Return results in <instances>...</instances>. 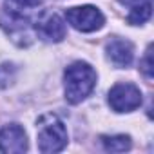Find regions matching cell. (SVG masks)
<instances>
[{
  "instance_id": "7a4b0ae2",
  "label": "cell",
  "mask_w": 154,
  "mask_h": 154,
  "mask_svg": "<svg viewBox=\"0 0 154 154\" xmlns=\"http://www.w3.org/2000/svg\"><path fill=\"white\" fill-rule=\"evenodd\" d=\"M38 150L40 152H60L67 145V129L63 122L54 114H45L38 120Z\"/></svg>"
},
{
  "instance_id": "8fae6325",
  "label": "cell",
  "mask_w": 154,
  "mask_h": 154,
  "mask_svg": "<svg viewBox=\"0 0 154 154\" xmlns=\"http://www.w3.org/2000/svg\"><path fill=\"white\" fill-rule=\"evenodd\" d=\"M15 74H17V67L13 63H2L0 65V89L8 87L13 80H15Z\"/></svg>"
},
{
  "instance_id": "3957f363",
  "label": "cell",
  "mask_w": 154,
  "mask_h": 154,
  "mask_svg": "<svg viewBox=\"0 0 154 154\" xmlns=\"http://www.w3.org/2000/svg\"><path fill=\"white\" fill-rule=\"evenodd\" d=\"M65 18L67 22L82 33H93L98 31L105 18L102 15L100 9H96L94 6H78V8H71L65 11Z\"/></svg>"
},
{
  "instance_id": "277c9868",
  "label": "cell",
  "mask_w": 154,
  "mask_h": 154,
  "mask_svg": "<svg viewBox=\"0 0 154 154\" xmlns=\"http://www.w3.org/2000/svg\"><path fill=\"white\" fill-rule=\"evenodd\" d=\"M109 105L116 112H131L141 105V91L134 84H116L109 91Z\"/></svg>"
},
{
  "instance_id": "9c48e42d",
  "label": "cell",
  "mask_w": 154,
  "mask_h": 154,
  "mask_svg": "<svg viewBox=\"0 0 154 154\" xmlns=\"http://www.w3.org/2000/svg\"><path fill=\"white\" fill-rule=\"evenodd\" d=\"M102 143L103 149L109 152H125L131 149V138L125 134H118V136H102Z\"/></svg>"
},
{
  "instance_id": "ba28073f",
  "label": "cell",
  "mask_w": 154,
  "mask_h": 154,
  "mask_svg": "<svg viewBox=\"0 0 154 154\" xmlns=\"http://www.w3.org/2000/svg\"><path fill=\"white\" fill-rule=\"evenodd\" d=\"M120 4H123L129 9L127 22L131 26H141L150 18L152 0H120Z\"/></svg>"
},
{
  "instance_id": "7c38bea8",
  "label": "cell",
  "mask_w": 154,
  "mask_h": 154,
  "mask_svg": "<svg viewBox=\"0 0 154 154\" xmlns=\"http://www.w3.org/2000/svg\"><path fill=\"white\" fill-rule=\"evenodd\" d=\"M140 67H141V71H143V74L147 76V78L150 80L152 78V60H150V45H149V49H147V53H145V58L140 62Z\"/></svg>"
},
{
  "instance_id": "5b68a950",
  "label": "cell",
  "mask_w": 154,
  "mask_h": 154,
  "mask_svg": "<svg viewBox=\"0 0 154 154\" xmlns=\"http://www.w3.org/2000/svg\"><path fill=\"white\" fill-rule=\"evenodd\" d=\"M35 31L44 42H62L67 33L65 22L56 13H51V11L42 13V17L35 24Z\"/></svg>"
},
{
  "instance_id": "8992f818",
  "label": "cell",
  "mask_w": 154,
  "mask_h": 154,
  "mask_svg": "<svg viewBox=\"0 0 154 154\" xmlns=\"http://www.w3.org/2000/svg\"><path fill=\"white\" fill-rule=\"evenodd\" d=\"M27 150V134L18 123H9L0 129V152L22 154Z\"/></svg>"
},
{
  "instance_id": "52a82bcc",
  "label": "cell",
  "mask_w": 154,
  "mask_h": 154,
  "mask_svg": "<svg viewBox=\"0 0 154 154\" xmlns=\"http://www.w3.org/2000/svg\"><path fill=\"white\" fill-rule=\"evenodd\" d=\"M105 51H107V58L109 62H112V65L116 67H129L131 62H132V56H134V47L129 40L125 38H111L105 45Z\"/></svg>"
},
{
  "instance_id": "30bf717a",
  "label": "cell",
  "mask_w": 154,
  "mask_h": 154,
  "mask_svg": "<svg viewBox=\"0 0 154 154\" xmlns=\"http://www.w3.org/2000/svg\"><path fill=\"white\" fill-rule=\"evenodd\" d=\"M40 2L42 0H8V9L15 11V13H22V11H27L31 8L40 6Z\"/></svg>"
},
{
  "instance_id": "6da1fadb",
  "label": "cell",
  "mask_w": 154,
  "mask_h": 154,
  "mask_svg": "<svg viewBox=\"0 0 154 154\" xmlns=\"http://www.w3.org/2000/svg\"><path fill=\"white\" fill-rule=\"evenodd\" d=\"M63 82L65 100L69 103H80L93 93L96 85V72L87 62H74L65 69Z\"/></svg>"
}]
</instances>
